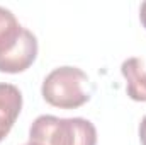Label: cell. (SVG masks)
<instances>
[{"mask_svg":"<svg viewBox=\"0 0 146 145\" xmlns=\"http://www.w3.org/2000/svg\"><path fill=\"white\" fill-rule=\"evenodd\" d=\"M121 72L126 79L127 96L133 101L146 103V67L141 58H127L121 65Z\"/></svg>","mask_w":146,"mask_h":145,"instance_id":"5","label":"cell"},{"mask_svg":"<svg viewBox=\"0 0 146 145\" xmlns=\"http://www.w3.org/2000/svg\"><path fill=\"white\" fill-rule=\"evenodd\" d=\"M26 145H34V144H31V142H29V144H26Z\"/></svg>","mask_w":146,"mask_h":145,"instance_id":"8","label":"cell"},{"mask_svg":"<svg viewBox=\"0 0 146 145\" xmlns=\"http://www.w3.org/2000/svg\"><path fill=\"white\" fill-rule=\"evenodd\" d=\"M22 109V94L12 84L0 82V142L12 130Z\"/></svg>","mask_w":146,"mask_h":145,"instance_id":"4","label":"cell"},{"mask_svg":"<svg viewBox=\"0 0 146 145\" xmlns=\"http://www.w3.org/2000/svg\"><path fill=\"white\" fill-rule=\"evenodd\" d=\"M29 142L34 145H97V130L85 118L42 114L29 128Z\"/></svg>","mask_w":146,"mask_h":145,"instance_id":"2","label":"cell"},{"mask_svg":"<svg viewBox=\"0 0 146 145\" xmlns=\"http://www.w3.org/2000/svg\"><path fill=\"white\" fill-rule=\"evenodd\" d=\"M139 140H141V145H146V114L139 123Z\"/></svg>","mask_w":146,"mask_h":145,"instance_id":"6","label":"cell"},{"mask_svg":"<svg viewBox=\"0 0 146 145\" xmlns=\"http://www.w3.org/2000/svg\"><path fill=\"white\" fill-rule=\"evenodd\" d=\"M36 56V36L19 24L12 10L0 7V72H24L34 63Z\"/></svg>","mask_w":146,"mask_h":145,"instance_id":"1","label":"cell"},{"mask_svg":"<svg viewBox=\"0 0 146 145\" xmlns=\"http://www.w3.org/2000/svg\"><path fill=\"white\" fill-rule=\"evenodd\" d=\"M139 21H141L143 28L146 29V2H143L141 7H139Z\"/></svg>","mask_w":146,"mask_h":145,"instance_id":"7","label":"cell"},{"mask_svg":"<svg viewBox=\"0 0 146 145\" xmlns=\"http://www.w3.org/2000/svg\"><path fill=\"white\" fill-rule=\"evenodd\" d=\"M88 77L76 67H58L46 75L41 92L48 104L60 109H75L90 99Z\"/></svg>","mask_w":146,"mask_h":145,"instance_id":"3","label":"cell"}]
</instances>
